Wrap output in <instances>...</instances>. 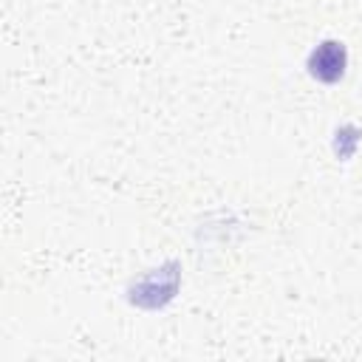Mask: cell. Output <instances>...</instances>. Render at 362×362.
<instances>
[{"label": "cell", "instance_id": "1", "mask_svg": "<svg viewBox=\"0 0 362 362\" xmlns=\"http://www.w3.org/2000/svg\"><path fill=\"white\" fill-rule=\"evenodd\" d=\"M178 283H181L178 263H167L161 269H153L147 277H141L130 288V300L144 305V308H158V305H164V303H170L175 297Z\"/></svg>", "mask_w": 362, "mask_h": 362}, {"label": "cell", "instance_id": "2", "mask_svg": "<svg viewBox=\"0 0 362 362\" xmlns=\"http://www.w3.org/2000/svg\"><path fill=\"white\" fill-rule=\"evenodd\" d=\"M345 65H348V51L339 40H322L311 54H308V74L317 79V82H325V85H334L345 76Z\"/></svg>", "mask_w": 362, "mask_h": 362}]
</instances>
